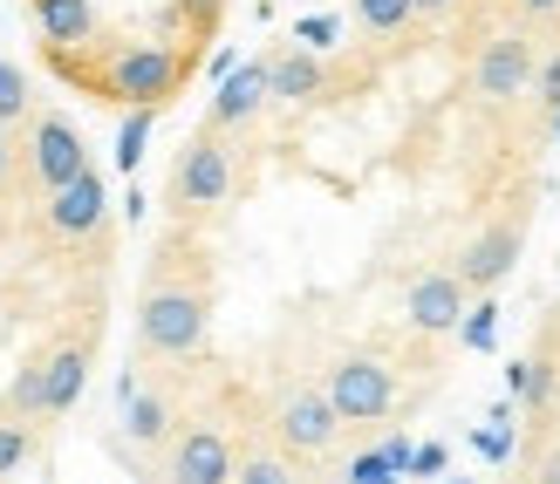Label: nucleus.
Here are the masks:
<instances>
[{"label": "nucleus", "instance_id": "12", "mask_svg": "<svg viewBox=\"0 0 560 484\" xmlns=\"http://www.w3.org/2000/svg\"><path fill=\"white\" fill-rule=\"evenodd\" d=\"M465 307H471V287H465L452 267H438V273H417V280H410V294H404V321H410L417 334H458Z\"/></svg>", "mask_w": 560, "mask_h": 484}, {"label": "nucleus", "instance_id": "4", "mask_svg": "<svg viewBox=\"0 0 560 484\" xmlns=\"http://www.w3.org/2000/svg\"><path fill=\"white\" fill-rule=\"evenodd\" d=\"M233 464H240V444H233V423L219 410H191L172 430V444L158 450L164 484H233Z\"/></svg>", "mask_w": 560, "mask_h": 484}, {"label": "nucleus", "instance_id": "20", "mask_svg": "<svg viewBox=\"0 0 560 484\" xmlns=\"http://www.w3.org/2000/svg\"><path fill=\"white\" fill-rule=\"evenodd\" d=\"M27 458H35V423L0 410V484H8L14 471H27Z\"/></svg>", "mask_w": 560, "mask_h": 484}, {"label": "nucleus", "instance_id": "24", "mask_svg": "<svg viewBox=\"0 0 560 484\" xmlns=\"http://www.w3.org/2000/svg\"><path fill=\"white\" fill-rule=\"evenodd\" d=\"M342 484H404V471H389L383 450H355V458L342 464Z\"/></svg>", "mask_w": 560, "mask_h": 484}, {"label": "nucleus", "instance_id": "10", "mask_svg": "<svg viewBox=\"0 0 560 484\" xmlns=\"http://www.w3.org/2000/svg\"><path fill=\"white\" fill-rule=\"evenodd\" d=\"M103 219H109V191H103V178H96V164L82 170V178H69L62 191L42 198V233L62 239V246H75V239H103Z\"/></svg>", "mask_w": 560, "mask_h": 484}, {"label": "nucleus", "instance_id": "11", "mask_svg": "<svg viewBox=\"0 0 560 484\" xmlns=\"http://www.w3.org/2000/svg\"><path fill=\"white\" fill-rule=\"evenodd\" d=\"M520 246H526V219H492L486 233L458 252V267H452V273L465 280L471 294H492L499 280H506V273L520 267Z\"/></svg>", "mask_w": 560, "mask_h": 484}, {"label": "nucleus", "instance_id": "13", "mask_svg": "<svg viewBox=\"0 0 560 484\" xmlns=\"http://www.w3.org/2000/svg\"><path fill=\"white\" fill-rule=\"evenodd\" d=\"M90 349H96V328L90 334H69V341H55V349H48V368H42V423L75 410L82 382H90Z\"/></svg>", "mask_w": 560, "mask_h": 484}, {"label": "nucleus", "instance_id": "5", "mask_svg": "<svg viewBox=\"0 0 560 484\" xmlns=\"http://www.w3.org/2000/svg\"><path fill=\"white\" fill-rule=\"evenodd\" d=\"M322 389H328V403L349 430H376V423H389V410H397V376H389V362L370 355V349L335 355Z\"/></svg>", "mask_w": 560, "mask_h": 484}, {"label": "nucleus", "instance_id": "16", "mask_svg": "<svg viewBox=\"0 0 560 484\" xmlns=\"http://www.w3.org/2000/svg\"><path fill=\"white\" fill-rule=\"evenodd\" d=\"M27 14H35L48 48H90L96 42V8L90 0H27Z\"/></svg>", "mask_w": 560, "mask_h": 484}, {"label": "nucleus", "instance_id": "23", "mask_svg": "<svg viewBox=\"0 0 560 484\" xmlns=\"http://www.w3.org/2000/svg\"><path fill=\"white\" fill-rule=\"evenodd\" d=\"M151 123H158V109H130V117H124V130H117V170H137Z\"/></svg>", "mask_w": 560, "mask_h": 484}, {"label": "nucleus", "instance_id": "17", "mask_svg": "<svg viewBox=\"0 0 560 484\" xmlns=\"http://www.w3.org/2000/svg\"><path fill=\"white\" fill-rule=\"evenodd\" d=\"M267 82L280 103H315L328 90V69L315 48H288V55H267Z\"/></svg>", "mask_w": 560, "mask_h": 484}, {"label": "nucleus", "instance_id": "19", "mask_svg": "<svg viewBox=\"0 0 560 484\" xmlns=\"http://www.w3.org/2000/svg\"><path fill=\"white\" fill-rule=\"evenodd\" d=\"M355 21H362V35L370 42H389V35H404V27L417 21V0H349Z\"/></svg>", "mask_w": 560, "mask_h": 484}, {"label": "nucleus", "instance_id": "31", "mask_svg": "<svg viewBox=\"0 0 560 484\" xmlns=\"http://www.w3.org/2000/svg\"><path fill=\"white\" fill-rule=\"evenodd\" d=\"M8 170H14V144H8V123H0V185H8Z\"/></svg>", "mask_w": 560, "mask_h": 484}, {"label": "nucleus", "instance_id": "26", "mask_svg": "<svg viewBox=\"0 0 560 484\" xmlns=\"http://www.w3.org/2000/svg\"><path fill=\"white\" fill-rule=\"evenodd\" d=\"M294 42H301V48H315V55H322V48L335 42V21H328V14H307V21L294 27Z\"/></svg>", "mask_w": 560, "mask_h": 484}, {"label": "nucleus", "instance_id": "29", "mask_svg": "<svg viewBox=\"0 0 560 484\" xmlns=\"http://www.w3.org/2000/svg\"><path fill=\"white\" fill-rule=\"evenodd\" d=\"M444 471V444H417V464H410V477H438Z\"/></svg>", "mask_w": 560, "mask_h": 484}, {"label": "nucleus", "instance_id": "18", "mask_svg": "<svg viewBox=\"0 0 560 484\" xmlns=\"http://www.w3.org/2000/svg\"><path fill=\"white\" fill-rule=\"evenodd\" d=\"M506 389L526 403V416H553L560 410V362L553 355H520L506 368Z\"/></svg>", "mask_w": 560, "mask_h": 484}, {"label": "nucleus", "instance_id": "25", "mask_svg": "<svg viewBox=\"0 0 560 484\" xmlns=\"http://www.w3.org/2000/svg\"><path fill=\"white\" fill-rule=\"evenodd\" d=\"M520 484H560V437L553 444H534V458H526V477Z\"/></svg>", "mask_w": 560, "mask_h": 484}, {"label": "nucleus", "instance_id": "30", "mask_svg": "<svg viewBox=\"0 0 560 484\" xmlns=\"http://www.w3.org/2000/svg\"><path fill=\"white\" fill-rule=\"evenodd\" d=\"M513 8H520L526 21H553V14H560V0H513Z\"/></svg>", "mask_w": 560, "mask_h": 484}, {"label": "nucleus", "instance_id": "1", "mask_svg": "<svg viewBox=\"0 0 560 484\" xmlns=\"http://www.w3.org/2000/svg\"><path fill=\"white\" fill-rule=\"evenodd\" d=\"M199 48H164V42H137V48H109L103 62H62L55 75H69L75 90H90L103 103H124V109H164L185 82Z\"/></svg>", "mask_w": 560, "mask_h": 484}, {"label": "nucleus", "instance_id": "22", "mask_svg": "<svg viewBox=\"0 0 560 484\" xmlns=\"http://www.w3.org/2000/svg\"><path fill=\"white\" fill-rule=\"evenodd\" d=\"M458 341H465V349H492V341H499V300L492 294H471L465 321H458Z\"/></svg>", "mask_w": 560, "mask_h": 484}, {"label": "nucleus", "instance_id": "32", "mask_svg": "<svg viewBox=\"0 0 560 484\" xmlns=\"http://www.w3.org/2000/svg\"><path fill=\"white\" fill-rule=\"evenodd\" d=\"M458 0H417V14H452Z\"/></svg>", "mask_w": 560, "mask_h": 484}, {"label": "nucleus", "instance_id": "33", "mask_svg": "<svg viewBox=\"0 0 560 484\" xmlns=\"http://www.w3.org/2000/svg\"><path fill=\"white\" fill-rule=\"evenodd\" d=\"M553 144H560V109H553Z\"/></svg>", "mask_w": 560, "mask_h": 484}, {"label": "nucleus", "instance_id": "9", "mask_svg": "<svg viewBox=\"0 0 560 484\" xmlns=\"http://www.w3.org/2000/svg\"><path fill=\"white\" fill-rule=\"evenodd\" d=\"M117 410H124V437H130V444H144V450H164V444H172V430L185 423L178 389H172V382H151L144 368H124V382H117Z\"/></svg>", "mask_w": 560, "mask_h": 484}, {"label": "nucleus", "instance_id": "21", "mask_svg": "<svg viewBox=\"0 0 560 484\" xmlns=\"http://www.w3.org/2000/svg\"><path fill=\"white\" fill-rule=\"evenodd\" d=\"M27 117H35V82L0 55V123H27Z\"/></svg>", "mask_w": 560, "mask_h": 484}, {"label": "nucleus", "instance_id": "3", "mask_svg": "<svg viewBox=\"0 0 560 484\" xmlns=\"http://www.w3.org/2000/svg\"><path fill=\"white\" fill-rule=\"evenodd\" d=\"M233 185H240V170H233V144H226V130H191V144L172 157V178H164V205H172L185 225L191 219H206L219 205H233Z\"/></svg>", "mask_w": 560, "mask_h": 484}, {"label": "nucleus", "instance_id": "14", "mask_svg": "<svg viewBox=\"0 0 560 484\" xmlns=\"http://www.w3.org/2000/svg\"><path fill=\"white\" fill-rule=\"evenodd\" d=\"M233 484H307V458L280 444V437H273V423L260 416L254 430H246V444H240Z\"/></svg>", "mask_w": 560, "mask_h": 484}, {"label": "nucleus", "instance_id": "15", "mask_svg": "<svg viewBox=\"0 0 560 484\" xmlns=\"http://www.w3.org/2000/svg\"><path fill=\"white\" fill-rule=\"evenodd\" d=\"M267 103H273V82H267V55H260V62H240L226 82H219L206 123H212V130H240V123H254Z\"/></svg>", "mask_w": 560, "mask_h": 484}, {"label": "nucleus", "instance_id": "27", "mask_svg": "<svg viewBox=\"0 0 560 484\" xmlns=\"http://www.w3.org/2000/svg\"><path fill=\"white\" fill-rule=\"evenodd\" d=\"M540 109H547V117L560 109V48H553L547 62H540Z\"/></svg>", "mask_w": 560, "mask_h": 484}, {"label": "nucleus", "instance_id": "8", "mask_svg": "<svg viewBox=\"0 0 560 484\" xmlns=\"http://www.w3.org/2000/svg\"><path fill=\"white\" fill-rule=\"evenodd\" d=\"M526 90H540L534 35H492L479 55H471V96L479 103H520Z\"/></svg>", "mask_w": 560, "mask_h": 484}, {"label": "nucleus", "instance_id": "7", "mask_svg": "<svg viewBox=\"0 0 560 484\" xmlns=\"http://www.w3.org/2000/svg\"><path fill=\"white\" fill-rule=\"evenodd\" d=\"M21 170H27V185L48 198V191H62L69 178L90 170V144H82V130L69 117L42 109V117L27 123V137H21Z\"/></svg>", "mask_w": 560, "mask_h": 484}, {"label": "nucleus", "instance_id": "28", "mask_svg": "<svg viewBox=\"0 0 560 484\" xmlns=\"http://www.w3.org/2000/svg\"><path fill=\"white\" fill-rule=\"evenodd\" d=\"M376 450L389 458V471H404V477H410V464H417V444H410V437H383Z\"/></svg>", "mask_w": 560, "mask_h": 484}, {"label": "nucleus", "instance_id": "34", "mask_svg": "<svg viewBox=\"0 0 560 484\" xmlns=\"http://www.w3.org/2000/svg\"><path fill=\"white\" fill-rule=\"evenodd\" d=\"M458 484H471V477H458Z\"/></svg>", "mask_w": 560, "mask_h": 484}, {"label": "nucleus", "instance_id": "2", "mask_svg": "<svg viewBox=\"0 0 560 484\" xmlns=\"http://www.w3.org/2000/svg\"><path fill=\"white\" fill-rule=\"evenodd\" d=\"M212 334V280H151L137 294V362L185 368L206 355Z\"/></svg>", "mask_w": 560, "mask_h": 484}, {"label": "nucleus", "instance_id": "6", "mask_svg": "<svg viewBox=\"0 0 560 484\" xmlns=\"http://www.w3.org/2000/svg\"><path fill=\"white\" fill-rule=\"evenodd\" d=\"M267 423H273V437L288 444V450H301V458H328L335 437L349 430V423L335 416L322 382H280L273 403H267Z\"/></svg>", "mask_w": 560, "mask_h": 484}]
</instances>
